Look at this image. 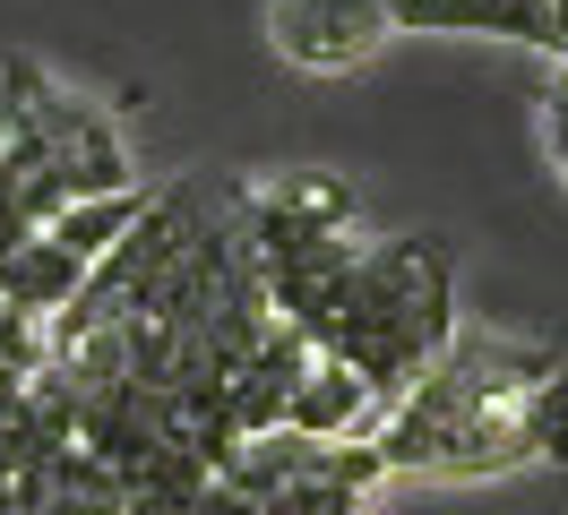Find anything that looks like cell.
Returning a JSON list of instances; mask_svg holds the SVG:
<instances>
[{"instance_id":"1","label":"cell","mask_w":568,"mask_h":515,"mask_svg":"<svg viewBox=\"0 0 568 515\" xmlns=\"http://www.w3.org/2000/svg\"><path fill=\"white\" fill-rule=\"evenodd\" d=\"M379 464L423 481H499L526 464L568 473V361L560 343L508 336V327H457L439 370L396 395L379 421Z\"/></svg>"},{"instance_id":"2","label":"cell","mask_w":568,"mask_h":515,"mask_svg":"<svg viewBox=\"0 0 568 515\" xmlns=\"http://www.w3.org/2000/svg\"><path fill=\"white\" fill-rule=\"evenodd\" d=\"M457 240L448 233H388V240H362L354 275L336 284V301L320 318V352L354 361L379 395H414L439 352L457 343Z\"/></svg>"},{"instance_id":"3","label":"cell","mask_w":568,"mask_h":515,"mask_svg":"<svg viewBox=\"0 0 568 515\" xmlns=\"http://www.w3.org/2000/svg\"><path fill=\"white\" fill-rule=\"evenodd\" d=\"M233 224H242V249H250V267H258V284H267L276 318L302 327V336H320L336 284L362 258V240H354L362 189L327 164L258 172V181H233Z\"/></svg>"},{"instance_id":"4","label":"cell","mask_w":568,"mask_h":515,"mask_svg":"<svg viewBox=\"0 0 568 515\" xmlns=\"http://www.w3.org/2000/svg\"><path fill=\"white\" fill-rule=\"evenodd\" d=\"M0 146L36 155V172L70 206L146 189L139 155H130V137L112 121V103H95L87 86H70V78H52L36 52H9V61H0Z\"/></svg>"},{"instance_id":"5","label":"cell","mask_w":568,"mask_h":515,"mask_svg":"<svg viewBox=\"0 0 568 515\" xmlns=\"http://www.w3.org/2000/svg\"><path fill=\"white\" fill-rule=\"evenodd\" d=\"M267 43L311 78H345L396 43V18L388 0H267Z\"/></svg>"},{"instance_id":"6","label":"cell","mask_w":568,"mask_h":515,"mask_svg":"<svg viewBox=\"0 0 568 515\" xmlns=\"http://www.w3.org/2000/svg\"><path fill=\"white\" fill-rule=\"evenodd\" d=\"M379 421H388V395H379L354 361L311 352V370H302V387H293L284 430H293V439H320V446H371V439H379Z\"/></svg>"},{"instance_id":"7","label":"cell","mask_w":568,"mask_h":515,"mask_svg":"<svg viewBox=\"0 0 568 515\" xmlns=\"http://www.w3.org/2000/svg\"><path fill=\"white\" fill-rule=\"evenodd\" d=\"M396 34H499L560 61V9L551 0H388Z\"/></svg>"},{"instance_id":"8","label":"cell","mask_w":568,"mask_h":515,"mask_svg":"<svg viewBox=\"0 0 568 515\" xmlns=\"http://www.w3.org/2000/svg\"><path fill=\"white\" fill-rule=\"evenodd\" d=\"M311 352H320V343L276 318V336L258 343V352L242 361V378L224 387V404H233V439H267V430H284V412H293V387H302V370H311Z\"/></svg>"},{"instance_id":"9","label":"cell","mask_w":568,"mask_h":515,"mask_svg":"<svg viewBox=\"0 0 568 515\" xmlns=\"http://www.w3.org/2000/svg\"><path fill=\"white\" fill-rule=\"evenodd\" d=\"M27 515H130V490H121L112 464H95L87 446H70V455L43 473V490H36Z\"/></svg>"},{"instance_id":"10","label":"cell","mask_w":568,"mask_h":515,"mask_svg":"<svg viewBox=\"0 0 568 515\" xmlns=\"http://www.w3.org/2000/svg\"><path fill=\"white\" fill-rule=\"evenodd\" d=\"M36 378H43V318L0 309V421L36 395Z\"/></svg>"},{"instance_id":"11","label":"cell","mask_w":568,"mask_h":515,"mask_svg":"<svg viewBox=\"0 0 568 515\" xmlns=\"http://www.w3.org/2000/svg\"><path fill=\"white\" fill-rule=\"evenodd\" d=\"M542 155L568 189V69H542Z\"/></svg>"},{"instance_id":"12","label":"cell","mask_w":568,"mask_h":515,"mask_svg":"<svg viewBox=\"0 0 568 515\" xmlns=\"http://www.w3.org/2000/svg\"><path fill=\"white\" fill-rule=\"evenodd\" d=\"M199 515H258L242 498V490H233V481H207V498H199Z\"/></svg>"}]
</instances>
